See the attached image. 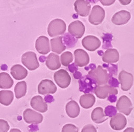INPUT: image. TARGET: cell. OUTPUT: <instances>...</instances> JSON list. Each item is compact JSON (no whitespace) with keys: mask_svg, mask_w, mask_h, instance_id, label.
Wrapping results in <instances>:
<instances>
[{"mask_svg":"<svg viewBox=\"0 0 134 132\" xmlns=\"http://www.w3.org/2000/svg\"><path fill=\"white\" fill-rule=\"evenodd\" d=\"M88 75L95 81L98 86H103L109 81L110 74L101 66H98L88 72Z\"/></svg>","mask_w":134,"mask_h":132,"instance_id":"cell-1","label":"cell"},{"mask_svg":"<svg viewBox=\"0 0 134 132\" xmlns=\"http://www.w3.org/2000/svg\"><path fill=\"white\" fill-rule=\"evenodd\" d=\"M66 29V24L61 19H55L50 22L48 27V34L50 37L62 35Z\"/></svg>","mask_w":134,"mask_h":132,"instance_id":"cell-2","label":"cell"},{"mask_svg":"<svg viewBox=\"0 0 134 132\" xmlns=\"http://www.w3.org/2000/svg\"><path fill=\"white\" fill-rule=\"evenodd\" d=\"M21 62L30 70H36L40 66L36 54L34 52H27L21 56Z\"/></svg>","mask_w":134,"mask_h":132,"instance_id":"cell-3","label":"cell"},{"mask_svg":"<svg viewBox=\"0 0 134 132\" xmlns=\"http://www.w3.org/2000/svg\"><path fill=\"white\" fill-rule=\"evenodd\" d=\"M105 17V9L99 6H94L89 15L88 21L93 25L97 26L103 22Z\"/></svg>","mask_w":134,"mask_h":132,"instance_id":"cell-4","label":"cell"},{"mask_svg":"<svg viewBox=\"0 0 134 132\" xmlns=\"http://www.w3.org/2000/svg\"><path fill=\"white\" fill-rule=\"evenodd\" d=\"M79 90L81 92L86 93L94 92L98 85L95 81L88 75L82 76L79 81Z\"/></svg>","mask_w":134,"mask_h":132,"instance_id":"cell-5","label":"cell"},{"mask_svg":"<svg viewBox=\"0 0 134 132\" xmlns=\"http://www.w3.org/2000/svg\"><path fill=\"white\" fill-rule=\"evenodd\" d=\"M54 79L57 85L62 89L69 87L71 81V78L69 73L64 69L58 70L54 74Z\"/></svg>","mask_w":134,"mask_h":132,"instance_id":"cell-6","label":"cell"},{"mask_svg":"<svg viewBox=\"0 0 134 132\" xmlns=\"http://www.w3.org/2000/svg\"><path fill=\"white\" fill-rule=\"evenodd\" d=\"M116 109L118 111L125 114V116H130L132 111V103L127 96L123 95L117 101Z\"/></svg>","mask_w":134,"mask_h":132,"instance_id":"cell-7","label":"cell"},{"mask_svg":"<svg viewBox=\"0 0 134 132\" xmlns=\"http://www.w3.org/2000/svg\"><path fill=\"white\" fill-rule=\"evenodd\" d=\"M57 88L55 84L51 80L44 79L40 81L38 85V91L40 95L54 94L57 92Z\"/></svg>","mask_w":134,"mask_h":132,"instance_id":"cell-8","label":"cell"},{"mask_svg":"<svg viewBox=\"0 0 134 132\" xmlns=\"http://www.w3.org/2000/svg\"><path fill=\"white\" fill-rule=\"evenodd\" d=\"M24 119L29 124H38L43 121V116L30 109H26L24 112Z\"/></svg>","mask_w":134,"mask_h":132,"instance_id":"cell-9","label":"cell"},{"mask_svg":"<svg viewBox=\"0 0 134 132\" xmlns=\"http://www.w3.org/2000/svg\"><path fill=\"white\" fill-rule=\"evenodd\" d=\"M119 81L121 84V89L124 91H127L131 88L133 83V76L132 74L125 70H122L119 74Z\"/></svg>","mask_w":134,"mask_h":132,"instance_id":"cell-10","label":"cell"},{"mask_svg":"<svg viewBox=\"0 0 134 132\" xmlns=\"http://www.w3.org/2000/svg\"><path fill=\"white\" fill-rule=\"evenodd\" d=\"M69 34L76 38H82L85 32V27L83 23L81 21L76 20L70 23L68 28Z\"/></svg>","mask_w":134,"mask_h":132,"instance_id":"cell-11","label":"cell"},{"mask_svg":"<svg viewBox=\"0 0 134 132\" xmlns=\"http://www.w3.org/2000/svg\"><path fill=\"white\" fill-rule=\"evenodd\" d=\"M101 42L100 40L94 36H87L82 40V45L87 50L93 52L99 48L100 46Z\"/></svg>","mask_w":134,"mask_h":132,"instance_id":"cell-12","label":"cell"},{"mask_svg":"<svg viewBox=\"0 0 134 132\" xmlns=\"http://www.w3.org/2000/svg\"><path fill=\"white\" fill-rule=\"evenodd\" d=\"M94 93L99 99H105L111 95H117L118 91L114 87H112L109 85H105L103 86H97Z\"/></svg>","mask_w":134,"mask_h":132,"instance_id":"cell-13","label":"cell"},{"mask_svg":"<svg viewBox=\"0 0 134 132\" xmlns=\"http://www.w3.org/2000/svg\"><path fill=\"white\" fill-rule=\"evenodd\" d=\"M75 55V64L79 67H83L87 66L90 61L89 56L87 52L82 49H76L74 52Z\"/></svg>","mask_w":134,"mask_h":132,"instance_id":"cell-14","label":"cell"},{"mask_svg":"<svg viewBox=\"0 0 134 132\" xmlns=\"http://www.w3.org/2000/svg\"><path fill=\"white\" fill-rule=\"evenodd\" d=\"M109 124L111 128L114 130H121L125 128L127 125L126 117L122 114L117 113L111 117Z\"/></svg>","mask_w":134,"mask_h":132,"instance_id":"cell-15","label":"cell"},{"mask_svg":"<svg viewBox=\"0 0 134 132\" xmlns=\"http://www.w3.org/2000/svg\"><path fill=\"white\" fill-rule=\"evenodd\" d=\"M76 12L82 17L88 15L91 10V3L87 0H76L74 3Z\"/></svg>","mask_w":134,"mask_h":132,"instance_id":"cell-16","label":"cell"},{"mask_svg":"<svg viewBox=\"0 0 134 132\" xmlns=\"http://www.w3.org/2000/svg\"><path fill=\"white\" fill-rule=\"evenodd\" d=\"M130 19L131 14L126 10H121L113 15L111 19V21L117 26H121L126 24L130 21Z\"/></svg>","mask_w":134,"mask_h":132,"instance_id":"cell-17","label":"cell"},{"mask_svg":"<svg viewBox=\"0 0 134 132\" xmlns=\"http://www.w3.org/2000/svg\"><path fill=\"white\" fill-rule=\"evenodd\" d=\"M48 38L44 36H41L36 40L35 44L36 49L42 54H46L50 51V42Z\"/></svg>","mask_w":134,"mask_h":132,"instance_id":"cell-18","label":"cell"},{"mask_svg":"<svg viewBox=\"0 0 134 132\" xmlns=\"http://www.w3.org/2000/svg\"><path fill=\"white\" fill-rule=\"evenodd\" d=\"M30 105L34 109L40 113H45L48 110V105L43 98L39 95L34 97L30 101Z\"/></svg>","mask_w":134,"mask_h":132,"instance_id":"cell-19","label":"cell"},{"mask_svg":"<svg viewBox=\"0 0 134 132\" xmlns=\"http://www.w3.org/2000/svg\"><path fill=\"white\" fill-rule=\"evenodd\" d=\"M102 60L103 62L107 64L115 63L119 60V54L117 50L113 48H109L103 53L102 56Z\"/></svg>","mask_w":134,"mask_h":132,"instance_id":"cell-20","label":"cell"},{"mask_svg":"<svg viewBox=\"0 0 134 132\" xmlns=\"http://www.w3.org/2000/svg\"><path fill=\"white\" fill-rule=\"evenodd\" d=\"M46 65L51 70H55L60 68L61 62H60L59 56L54 53L50 54L46 58Z\"/></svg>","mask_w":134,"mask_h":132,"instance_id":"cell-21","label":"cell"},{"mask_svg":"<svg viewBox=\"0 0 134 132\" xmlns=\"http://www.w3.org/2000/svg\"><path fill=\"white\" fill-rule=\"evenodd\" d=\"M11 74L14 79L16 80H22L27 75V71L26 68L20 64H15L11 68Z\"/></svg>","mask_w":134,"mask_h":132,"instance_id":"cell-22","label":"cell"},{"mask_svg":"<svg viewBox=\"0 0 134 132\" xmlns=\"http://www.w3.org/2000/svg\"><path fill=\"white\" fill-rule=\"evenodd\" d=\"M66 112L70 118H76L80 114L79 105L75 101H70L66 105Z\"/></svg>","mask_w":134,"mask_h":132,"instance_id":"cell-23","label":"cell"},{"mask_svg":"<svg viewBox=\"0 0 134 132\" xmlns=\"http://www.w3.org/2000/svg\"><path fill=\"white\" fill-rule=\"evenodd\" d=\"M51 44V49L52 51L57 54H61L63 51H64L66 48L63 42V37L58 36L57 38L51 39L50 40Z\"/></svg>","mask_w":134,"mask_h":132,"instance_id":"cell-24","label":"cell"},{"mask_svg":"<svg viewBox=\"0 0 134 132\" xmlns=\"http://www.w3.org/2000/svg\"><path fill=\"white\" fill-rule=\"evenodd\" d=\"M91 119L94 123H102L107 120L108 117L105 116L102 107H96L91 113Z\"/></svg>","mask_w":134,"mask_h":132,"instance_id":"cell-25","label":"cell"},{"mask_svg":"<svg viewBox=\"0 0 134 132\" xmlns=\"http://www.w3.org/2000/svg\"><path fill=\"white\" fill-rule=\"evenodd\" d=\"M95 97L93 95L88 93L83 95L80 98V105L84 109H90L95 103Z\"/></svg>","mask_w":134,"mask_h":132,"instance_id":"cell-26","label":"cell"},{"mask_svg":"<svg viewBox=\"0 0 134 132\" xmlns=\"http://www.w3.org/2000/svg\"><path fill=\"white\" fill-rule=\"evenodd\" d=\"M14 100V93L11 91H0V103L5 106H8Z\"/></svg>","mask_w":134,"mask_h":132,"instance_id":"cell-27","label":"cell"},{"mask_svg":"<svg viewBox=\"0 0 134 132\" xmlns=\"http://www.w3.org/2000/svg\"><path fill=\"white\" fill-rule=\"evenodd\" d=\"M13 84L14 81L8 73H0V89H10L13 86Z\"/></svg>","mask_w":134,"mask_h":132,"instance_id":"cell-28","label":"cell"},{"mask_svg":"<svg viewBox=\"0 0 134 132\" xmlns=\"http://www.w3.org/2000/svg\"><path fill=\"white\" fill-rule=\"evenodd\" d=\"M14 91H15V97L17 99H20L26 95V91H27L26 82L25 81H21V82H18L15 85Z\"/></svg>","mask_w":134,"mask_h":132,"instance_id":"cell-29","label":"cell"},{"mask_svg":"<svg viewBox=\"0 0 134 132\" xmlns=\"http://www.w3.org/2000/svg\"><path fill=\"white\" fill-rule=\"evenodd\" d=\"M61 63L64 67H69L70 64H71L73 60V56L70 52H64L60 56Z\"/></svg>","mask_w":134,"mask_h":132,"instance_id":"cell-30","label":"cell"},{"mask_svg":"<svg viewBox=\"0 0 134 132\" xmlns=\"http://www.w3.org/2000/svg\"><path fill=\"white\" fill-rule=\"evenodd\" d=\"M63 39L64 44L66 46L67 48L74 47L76 43V39H75L72 36H70L69 34H66L63 37Z\"/></svg>","mask_w":134,"mask_h":132,"instance_id":"cell-31","label":"cell"},{"mask_svg":"<svg viewBox=\"0 0 134 132\" xmlns=\"http://www.w3.org/2000/svg\"><path fill=\"white\" fill-rule=\"evenodd\" d=\"M79 129L77 127L73 124L69 123V124H66L63 126V129H62V132H78Z\"/></svg>","mask_w":134,"mask_h":132,"instance_id":"cell-32","label":"cell"},{"mask_svg":"<svg viewBox=\"0 0 134 132\" xmlns=\"http://www.w3.org/2000/svg\"><path fill=\"white\" fill-rule=\"evenodd\" d=\"M117 109L115 107L111 106V105L107 106L105 109V114L107 117H112L117 114Z\"/></svg>","mask_w":134,"mask_h":132,"instance_id":"cell-33","label":"cell"},{"mask_svg":"<svg viewBox=\"0 0 134 132\" xmlns=\"http://www.w3.org/2000/svg\"><path fill=\"white\" fill-rule=\"evenodd\" d=\"M9 125L5 120L0 119V132H8Z\"/></svg>","mask_w":134,"mask_h":132,"instance_id":"cell-34","label":"cell"},{"mask_svg":"<svg viewBox=\"0 0 134 132\" xmlns=\"http://www.w3.org/2000/svg\"><path fill=\"white\" fill-rule=\"evenodd\" d=\"M81 132H97V129L94 125L91 124H88L86 125L82 128Z\"/></svg>","mask_w":134,"mask_h":132,"instance_id":"cell-35","label":"cell"},{"mask_svg":"<svg viewBox=\"0 0 134 132\" xmlns=\"http://www.w3.org/2000/svg\"><path fill=\"white\" fill-rule=\"evenodd\" d=\"M109 82L110 86H111L112 87L115 88V87H119V82H118V81H117L115 79H114V78H111V79H110V81H109Z\"/></svg>","mask_w":134,"mask_h":132,"instance_id":"cell-36","label":"cell"},{"mask_svg":"<svg viewBox=\"0 0 134 132\" xmlns=\"http://www.w3.org/2000/svg\"><path fill=\"white\" fill-rule=\"evenodd\" d=\"M100 3L104 5V6H110V5H112L113 3H115V1L114 0H113V1H106V0L103 1V0H101Z\"/></svg>","mask_w":134,"mask_h":132,"instance_id":"cell-37","label":"cell"},{"mask_svg":"<svg viewBox=\"0 0 134 132\" xmlns=\"http://www.w3.org/2000/svg\"><path fill=\"white\" fill-rule=\"evenodd\" d=\"M108 100L111 103H114L117 100V97L115 95H111L109 96L108 97Z\"/></svg>","mask_w":134,"mask_h":132,"instance_id":"cell-38","label":"cell"},{"mask_svg":"<svg viewBox=\"0 0 134 132\" xmlns=\"http://www.w3.org/2000/svg\"><path fill=\"white\" fill-rule=\"evenodd\" d=\"M75 64H72L71 66H69V70L72 73H75L77 70V67H75Z\"/></svg>","mask_w":134,"mask_h":132,"instance_id":"cell-39","label":"cell"},{"mask_svg":"<svg viewBox=\"0 0 134 132\" xmlns=\"http://www.w3.org/2000/svg\"><path fill=\"white\" fill-rule=\"evenodd\" d=\"M124 132H134V128H128L126 129H125Z\"/></svg>","mask_w":134,"mask_h":132,"instance_id":"cell-40","label":"cell"},{"mask_svg":"<svg viewBox=\"0 0 134 132\" xmlns=\"http://www.w3.org/2000/svg\"><path fill=\"white\" fill-rule=\"evenodd\" d=\"M9 132H21V131L18 129H11Z\"/></svg>","mask_w":134,"mask_h":132,"instance_id":"cell-41","label":"cell"},{"mask_svg":"<svg viewBox=\"0 0 134 132\" xmlns=\"http://www.w3.org/2000/svg\"><path fill=\"white\" fill-rule=\"evenodd\" d=\"M120 2L121 3H122V4H123V3H124V5H127L131 2V1H128V2H123V1H120Z\"/></svg>","mask_w":134,"mask_h":132,"instance_id":"cell-42","label":"cell"}]
</instances>
